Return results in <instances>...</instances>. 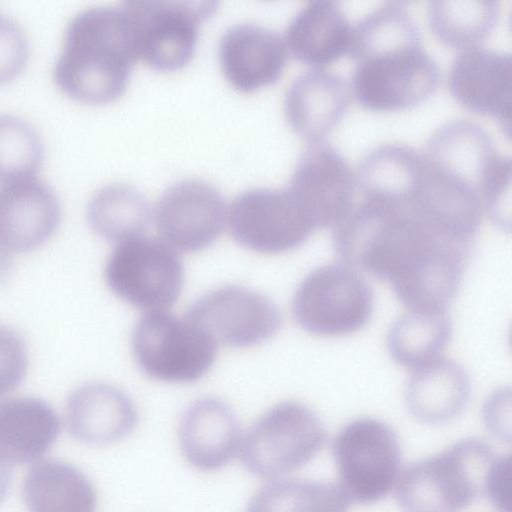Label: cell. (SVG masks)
Returning a JSON list of instances; mask_svg holds the SVG:
<instances>
[{"label": "cell", "instance_id": "cell-1", "mask_svg": "<svg viewBox=\"0 0 512 512\" xmlns=\"http://www.w3.org/2000/svg\"><path fill=\"white\" fill-rule=\"evenodd\" d=\"M136 59L134 32L124 5L89 6L66 23L52 77L75 99L107 102L123 92Z\"/></svg>", "mask_w": 512, "mask_h": 512}, {"label": "cell", "instance_id": "cell-2", "mask_svg": "<svg viewBox=\"0 0 512 512\" xmlns=\"http://www.w3.org/2000/svg\"><path fill=\"white\" fill-rule=\"evenodd\" d=\"M495 459L484 441H459L400 472L397 503L403 512H462L484 491Z\"/></svg>", "mask_w": 512, "mask_h": 512}, {"label": "cell", "instance_id": "cell-3", "mask_svg": "<svg viewBox=\"0 0 512 512\" xmlns=\"http://www.w3.org/2000/svg\"><path fill=\"white\" fill-rule=\"evenodd\" d=\"M325 439L317 414L299 401L286 400L268 409L242 435L239 453L250 473L273 481L306 465Z\"/></svg>", "mask_w": 512, "mask_h": 512}, {"label": "cell", "instance_id": "cell-4", "mask_svg": "<svg viewBox=\"0 0 512 512\" xmlns=\"http://www.w3.org/2000/svg\"><path fill=\"white\" fill-rule=\"evenodd\" d=\"M351 90L358 102L378 111L411 108L436 88L439 70L420 40L366 52L354 58Z\"/></svg>", "mask_w": 512, "mask_h": 512}, {"label": "cell", "instance_id": "cell-5", "mask_svg": "<svg viewBox=\"0 0 512 512\" xmlns=\"http://www.w3.org/2000/svg\"><path fill=\"white\" fill-rule=\"evenodd\" d=\"M426 172L443 186L484 204L493 184L511 165L489 134L468 120H454L430 136L421 153Z\"/></svg>", "mask_w": 512, "mask_h": 512}, {"label": "cell", "instance_id": "cell-6", "mask_svg": "<svg viewBox=\"0 0 512 512\" xmlns=\"http://www.w3.org/2000/svg\"><path fill=\"white\" fill-rule=\"evenodd\" d=\"M372 292L357 270L344 263L322 265L299 284L292 302L299 326L312 335H351L368 322Z\"/></svg>", "mask_w": 512, "mask_h": 512}, {"label": "cell", "instance_id": "cell-7", "mask_svg": "<svg viewBox=\"0 0 512 512\" xmlns=\"http://www.w3.org/2000/svg\"><path fill=\"white\" fill-rule=\"evenodd\" d=\"M132 347L147 375L171 383L200 379L217 355L216 341L201 326L167 311L149 312L138 321Z\"/></svg>", "mask_w": 512, "mask_h": 512}, {"label": "cell", "instance_id": "cell-8", "mask_svg": "<svg viewBox=\"0 0 512 512\" xmlns=\"http://www.w3.org/2000/svg\"><path fill=\"white\" fill-rule=\"evenodd\" d=\"M332 450L338 487L350 503L376 502L395 487L400 474L399 443L381 420H352L335 436Z\"/></svg>", "mask_w": 512, "mask_h": 512}, {"label": "cell", "instance_id": "cell-9", "mask_svg": "<svg viewBox=\"0 0 512 512\" xmlns=\"http://www.w3.org/2000/svg\"><path fill=\"white\" fill-rule=\"evenodd\" d=\"M104 277L127 303L150 312L166 311L181 294L184 268L164 241L139 236L118 243L106 261Z\"/></svg>", "mask_w": 512, "mask_h": 512}, {"label": "cell", "instance_id": "cell-10", "mask_svg": "<svg viewBox=\"0 0 512 512\" xmlns=\"http://www.w3.org/2000/svg\"><path fill=\"white\" fill-rule=\"evenodd\" d=\"M233 238L244 247L278 254L301 245L314 230L287 188L251 187L227 206Z\"/></svg>", "mask_w": 512, "mask_h": 512}, {"label": "cell", "instance_id": "cell-11", "mask_svg": "<svg viewBox=\"0 0 512 512\" xmlns=\"http://www.w3.org/2000/svg\"><path fill=\"white\" fill-rule=\"evenodd\" d=\"M133 28L137 59L159 69H175L192 56L200 23L211 1L133 0L123 3Z\"/></svg>", "mask_w": 512, "mask_h": 512}, {"label": "cell", "instance_id": "cell-12", "mask_svg": "<svg viewBox=\"0 0 512 512\" xmlns=\"http://www.w3.org/2000/svg\"><path fill=\"white\" fill-rule=\"evenodd\" d=\"M227 206L211 182L189 177L166 187L154 208L163 241L174 250L195 252L212 244L226 221Z\"/></svg>", "mask_w": 512, "mask_h": 512}, {"label": "cell", "instance_id": "cell-13", "mask_svg": "<svg viewBox=\"0 0 512 512\" xmlns=\"http://www.w3.org/2000/svg\"><path fill=\"white\" fill-rule=\"evenodd\" d=\"M186 317L215 341L249 347L271 339L280 329L281 313L267 296L242 286L214 289L195 301Z\"/></svg>", "mask_w": 512, "mask_h": 512}, {"label": "cell", "instance_id": "cell-14", "mask_svg": "<svg viewBox=\"0 0 512 512\" xmlns=\"http://www.w3.org/2000/svg\"><path fill=\"white\" fill-rule=\"evenodd\" d=\"M356 173L334 148L313 144L293 169L288 190L313 229L334 228L354 205Z\"/></svg>", "mask_w": 512, "mask_h": 512}, {"label": "cell", "instance_id": "cell-15", "mask_svg": "<svg viewBox=\"0 0 512 512\" xmlns=\"http://www.w3.org/2000/svg\"><path fill=\"white\" fill-rule=\"evenodd\" d=\"M60 219L56 192L37 175L1 183L0 243L12 254L43 245Z\"/></svg>", "mask_w": 512, "mask_h": 512}, {"label": "cell", "instance_id": "cell-16", "mask_svg": "<svg viewBox=\"0 0 512 512\" xmlns=\"http://www.w3.org/2000/svg\"><path fill=\"white\" fill-rule=\"evenodd\" d=\"M449 87L458 102L496 118L510 135L512 61L509 54L475 46L465 49L452 64Z\"/></svg>", "mask_w": 512, "mask_h": 512}, {"label": "cell", "instance_id": "cell-17", "mask_svg": "<svg viewBox=\"0 0 512 512\" xmlns=\"http://www.w3.org/2000/svg\"><path fill=\"white\" fill-rule=\"evenodd\" d=\"M288 57L285 39L276 31L254 22L229 26L219 41V59L226 79L241 91L273 82Z\"/></svg>", "mask_w": 512, "mask_h": 512}, {"label": "cell", "instance_id": "cell-18", "mask_svg": "<svg viewBox=\"0 0 512 512\" xmlns=\"http://www.w3.org/2000/svg\"><path fill=\"white\" fill-rule=\"evenodd\" d=\"M242 432L235 413L224 401L207 397L183 414L179 447L186 462L200 472H215L239 453Z\"/></svg>", "mask_w": 512, "mask_h": 512}, {"label": "cell", "instance_id": "cell-19", "mask_svg": "<svg viewBox=\"0 0 512 512\" xmlns=\"http://www.w3.org/2000/svg\"><path fill=\"white\" fill-rule=\"evenodd\" d=\"M138 419L132 399L109 383H85L71 393L66 404L69 432L89 445H109L126 438Z\"/></svg>", "mask_w": 512, "mask_h": 512}, {"label": "cell", "instance_id": "cell-20", "mask_svg": "<svg viewBox=\"0 0 512 512\" xmlns=\"http://www.w3.org/2000/svg\"><path fill=\"white\" fill-rule=\"evenodd\" d=\"M350 99L347 83L339 75L314 69L297 76L284 95V114L290 127L312 144L337 125Z\"/></svg>", "mask_w": 512, "mask_h": 512}, {"label": "cell", "instance_id": "cell-21", "mask_svg": "<svg viewBox=\"0 0 512 512\" xmlns=\"http://www.w3.org/2000/svg\"><path fill=\"white\" fill-rule=\"evenodd\" d=\"M59 430V418L46 402L32 397L1 401L0 462L8 466L39 459Z\"/></svg>", "mask_w": 512, "mask_h": 512}, {"label": "cell", "instance_id": "cell-22", "mask_svg": "<svg viewBox=\"0 0 512 512\" xmlns=\"http://www.w3.org/2000/svg\"><path fill=\"white\" fill-rule=\"evenodd\" d=\"M353 27L332 1H311L291 18L285 42L301 60L322 66L349 51Z\"/></svg>", "mask_w": 512, "mask_h": 512}, {"label": "cell", "instance_id": "cell-23", "mask_svg": "<svg viewBox=\"0 0 512 512\" xmlns=\"http://www.w3.org/2000/svg\"><path fill=\"white\" fill-rule=\"evenodd\" d=\"M451 333L447 309H407L390 326L387 349L398 365L413 373L445 358Z\"/></svg>", "mask_w": 512, "mask_h": 512}, {"label": "cell", "instance_id": "cell-24", "mask_svg": "<svg viewBox=\"0 0 512 512\" xmlns=\"http://www.w3.org/2000/svg\"><path fill=\"white\" fill-rule=\"evenodd\" d=\"M469 394L466 371L454 361L443 358L411 373L405 388V402L418 420L439 424L457 416Z\"/></svg>", "mask_w": 512, "mask_h": 512}, {"label": "cell", "instance_id": "cell-25", "mask_svg": "<svg viewBox=\"0 0 512 512\" xmlns=\"http://www.w3.org/2000/svg\"><path fill=\"white\" fill-rule=\"evenodd\" d=\"M29 512H96L97 493L76 467L59 460H42L31 467L23 482Z\"/></svg>", "mask_w": 512, "mask_h": 512}, {"label": "cell", "instance_id": "cell-26", "mask_svg": "<svg viewBox=\"0 0 512 512\" xmlns=\"http://www.w3.org/2000/svg\"><path fill=\"white\" fill-rule=\"evenodd\" d=\"M422 176L421 153L406 144L386 143L365 156L356 179L363 197L410 201L421 186Z\"/></svg>", "mask_w": 512, "mask_h": 512}, {"label": "cell", "instance_id": "cell-27", "mask_svg": "<svg viewBox=\"0 0 512 512\" xmlns=\"http://www.w3.org/2000/svg\"><path fill=\"white\" fill-rule=\"evenodd\" d=\"M151 217L145 195L135 186L115 181L98 187L87 204V218L102 238L121 243L142 236Z\"/></svg>", "mask_w": 512, "mask_h": 512}, {"label": "cell", "instance_id": "cell-28", "mask_svg": "<svg viewBox=\"0 0 512 512\" xmlns=\"http://www.w3.org/2000/svg\"><path fill=\"white\" fill-rule=\"evenodd\" d=\"M349 505L336 485L278 479L253 495L246 512H348Z\"/></svg>", "mask_w": 512, "mask_h": 512}, {"label": "cell", "instance_id": "cell-29", "mask_svg": "<svg viewBox=\"0 0 512 512\" xmlns=\"http://www.w3.org/2000/svg\"><path fill=\"white\" fill-rule=\"evenodd\" d=\"M498 14L496 1L438 0L431 2L428 16L432 30L442 41L468 49L487 37Z\"/></svg>", "mask_w": 512, "mask_h": 512}, {"label": "cell", "instance_id": "cell-30", "mask_svg": "<svg viewBox=\"0 0 512 512\" xmlns=\"http://www.w3.org/2000/svg\"><path fill=\"white\" fill-rule=\"evenodd\" d=\"M45 155L43 136L29 119L0 112L1 183L35 176Z\"/></svg>", "mask_w": 512, "mask_h": 512}, {"label": "cell", "instance_id": "cell-31", "mask_svg": "<svg viewBox=\"0 0 512 512\" xmlns=\"http://www.w3.org/2000/svg\"><path fill=\"white\" fill-rule=\"evenodd\" d=\"M30 41L23 26L0 11V83L13 79L26 65Z\"/></svg>", "mask_w": 512, "mask_h": 512}, {"label": "cell", "instance_id": "cell-32", "mask_svg": "<svg viewBox=\"0 0 512 512\" xmlns=\"http://www.w3.org/2000/svg\"><path fill=\"white\" fill-rule=\"evenodd\" d=\"M27 353L22 339L0 324V397L12 391L27 371Z\"/></svg>", "mask_w": 512, "mask_h": 512}, {"label": "cell", "instance_id": "cell-33", "mask_svg": "<svg viewBox=\"0 0 512 512\" xmlns=\"http://www.w3.org/2000/svg\"><path fill=\"white\" fill-rule=\"evenodd\" d=\"M511 457L496 458L484 485V493L499 512H511Z\"/></svg>", "mask_w": 512, "mask_h": 512}, {"label": "cell", "instance_id": "cell-34", "mask_svg": "<svg viewBox=\"0 0 512 512\" xmlns=\"http://www.w3.org/2000/svg\"><path fill=\"white\" fill-rule=\"evenodd\" d=\"M509 389H499L489 396L484 406L487 428L502 440L510 439L511 397Z\"/></svg>", "mask_w": 512, "mask_h": 512}, {"label": "cell", "instance_id": "cell-35", "mask_svg": "<svg viewBox=\"0 0 512 512\" xmlns=\"http://www.w3.org/2000/svg\"><path fill=\"white\" fill-rule=\"evenodd\" d=\"M12 253L0 243V281L8 274L12 265Z\"/></svg>", "mask_w": 512, "mask_h": 512}, {"label": "cell", "instance_id": "cell-36", "mask_svg": "<svg viewBox=\"0 0 512 512\" xmlns=\"http://www.w3.org/2000/svg\"><path fill=\"white\" fill-rule=\"evenodd\" d=\"M10 481L9 468L0 462V502L4 498Z\"/></svg>", "mask_w": 512, "mask_h": 512}]
</instances>
